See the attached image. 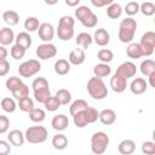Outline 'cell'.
Instances as JSON below:
<instances>
[{"label":"cell","mask_w":155,"mask_h":155,"mask_svg":"<svg viewBox=\"0 0 155 155\" xmlns=\"http://www.w3.org/2000/svg\"><path fill=\"white\" fill-rule=\"evenodd\" d=\"M137 30V22L132 17H127L120 22L119 25V40L124 44L132 42L134 33Z\"/></svg>","instance_id":"1"},{"label":"cell","mask_w":155,"mask_h":155,"mask_svg":"<svg viewBox=\"0 0 155 155\" xmlns=\"http://www.w3.org/2000/svg\"><path fill=\"white\" fill-rule=\"evenodd\" d=\"M98 115H99V111L97 109H94L92 107H87L86 109L73 115V121L76 127L82 128V127L87 126L88 124L96 122L98 120Z\"/></svg>","instance_id":"2"},{"label":"cell","mask_w":155,"mask_h":155,"mask_svg":"<svg viewBox=\"0 0 155 155\" xmlns=\"http://www.w3.org/2000/svg\"><path fill=\"white\" fill-rule=\"evenodd\" d=\"M74 24L75 19L71 16H62L58 21L57 36L62 41H69L74 36Z\"/></svg>","instance_id":"3"},{"label":"cell","mask_w":155,"mask_h":155,"mask_svg":"<svg viewBox=\"0 0 155 155\" xmlns=\"http://www.w3.org/2000/svg\"><path fill=\"white\" fill-rule=\"evenodd\" d=\"M87 92L88 94L97 101L104 99L108 96V88L104 84V81L102 80V78H97L93 76L87 81Z\"/></svg>","instance_id":"4"},{"label":"cell","mask_w":155,"mask_h":155,"mask_svg":"<svg viewBox=\"0 0 155 155\" xmlns=\"http://www.w3.org/2000/svg\"><path fill=\"white\" fill-rule=\"evenodd\" d=\"M109 145V137L105 132H94L91 137V150L93 154H104Z\"/></svg>","instance_id":"5"},{"label":"cell","mask_w":155,"mask_h":155,"mask_svg":"<svg viewBox=\"0 0 155 155\" xmlns=\"http://www.w3.org/2000/svg\"><path fill=\"white\" fill-rule=\"evenodd\" d=\"M47 136H48V132L44 126H30L27 128L24 133L25 140L31 144L44 143L47 139Z\"/></svg>","instance_id":"6"},{"label":"cell","mask_w":155,"mask_h":155,"mask_svg":"<svg viewBox=\"0 0 155 155\" xmlns=\"http://www.w3.org/2000/svg\"><path fill=\"white\" fill-rule=\"evenodd\" d=\"M41 70V64L36 59H29L19 64L18 73L22 78H31Z\"/></svg>","instance_id":"7"},{"label":"cell","mask_w":155,"mask_h":155,"mask_svg":"<svg viewBox=\"0 0 155 155\" xmlns=\"http://www.w3.org/2000/svg\"><path fill=\"white\" fill-rule=\"evenodd\" d=\"M140 48L143 51V56H151L155 48V33L154 31H147L142 35L139 41Z\"/></svg>","instance_id":"8"},{"label":"cell","mask_w":155,"mask_h":155,"mask_svg":"<svg viewBox=\"0 0 155 155\" xmlns=\"http://www.w3.org/2000/svg\"><path fill=\"white\" fill-rule=\"evenodd\" d=\"M35 53L40 59H50L57 54V47L51 42H45L36 47Z\"/></svg>","instance_id":"9"},{"label":"cell","mask_w":155,"mask_h":155,"mask_svg":"<svg viewBox=\"0 0 155 155\" xmlns=\"http://www.w3.org/2000/svg\"><path fill=\"white\" fill-rule=\"evenodd\" d=\"M137 73V67L134 63L132 62H124L122 64H120L115 71L116 75L124 78V79H130V78H133Z\"/></svg>","instance_id":"10"},{"label":"cell","mask_w":155,"mask_h":155,"mask_svg":"<svg viewBox=\"0 0 155 155\" xmlns=\"http://www.w3.org/2000/svg\"><path fill=\"white\" fill-rule=\"evenodd\" d=\"M38 35L39 38L45 41V42H50L53 40L54 38V28L51 23H41L38 28Z\"/></svg>","instance_id":"11"},{"label":"cell","mask_w":155,"mask_h":155,"mask_svg":"<svg viewBox=\"0 0 155 155\" xmlns=\"http://www.w3.org/2000/svg\"><path fill=\"white\" fill-rule=\"evenodd\" d=\"M147 88H148V82L143 78H136L130 84V90L133 94H142L147 91Z\"/></svg>","instance_id":"12"},{"label":"cell","mask_w":155,"mask_h":155,"mask_svg":"<svg viewBox=\"0 0 155 155\" xmlns=\"http://www.w3.org/2000/svg\"><path fill=\"white\" fill-rule=\"evenodd\" d=\"M110 87H111V90L114 92L121 93L127 87V80L121 78V76H119V75H116V74H114L113 78L110 79Z\"/></svg>","instance_id":"13"},{"label":"cell","mask_w":155,"mask_h":155,"mask_svg":"<svg viewBox=\"0 0 155 155\" xmlns=\"http://www.w3.org/2000/svg\"><path fill=\"white\" fill-rule=\"evenodd\" d=\"M68 125H69V120L68 116H65L64 114H58L52 117L51 126L56 131H64L68 127Z\"/></svg>","instance_id":"14"},{"label":"cell","mask_w":155,"mask_h":155,"mask_svg":"<svg viewBox=\"0 0 155 155\" xmlns=\"http://www.w3.org/2000/svg\"><path fill=\"white\" fill-rule=\"evenodd\" d=\"M7 139L10 142L11 145H15V147H22L25 142V137H24V133L19 130H12L8 132V136H7Z\"/></svg>","instance_id":"15"},{"label":"cell","mask_w":155,"mask_h":155,"mask_svg":"<svg viewBox=\"0 0 155 155\" xmlns=\"http://www.w3.org/2000/svg\"><path fill=\"white\" fill-rule=\"evenodd\" d=\"M93 41L98 45V46H107L110 41V35L107 31V29L104 28H99L94 31L93 35Z\"/></svg>","instance_id":"16"},{"label":"cell","mask_w":155,"mask_h":155,"mask_svg":"<svg viewBox=\"0 0 155 155\" xmlns=\"http://www.w3.org/2000/svg\"><path fill=\"white\" fill-rule=\"evenodd\" d=\"M98 120L105 125V126H109V125H113L116 120V114L113 109H103L102 111H99V115H98Z\"/></svg>","instance_id":"17"},{"label":"cell","mask_w":155,"mask_h":155,"mask_svg":"<svg viewBox=\"0 0 155 155\" xmlns=\"http://www.w3.org/2000/svg\"><path fill=\"white\" fill-rule=\"evenodd\" d=\"M85 51L82 48H74L70 53H69V57H68V62L73 65H80L85 62Z\"/></svg>","instance_id":"18"},{"label":"cell","mask_w":155,"mask_h":155,"mask_svg":"<svg viewBox=\"0 0 155 155\" xmlns=\"http://www.w3.org/2000/svg\"><path fill=\"white\" fill-rule=\"evenodd\" d=\"M117 150L120 154L122 155H130V154H133L134 150H136V143L134 140L132 139H124L119 143L117 145Z\"/></svg>","instance_id":"19"},{"label":"cell","mask_w":155,"mask_h":155,"mask_svg":"<svg viewBox=\"0 0 155 155\" xmlns=\"http://www.w3.org/2000/svg\"><path fill=\"white\" fill-rule=\"evenodd\" d=\"M75 42H76V45L81 46L82 50H87L91 46V44L93 42V38H92L91 34H88L86 31H82V33L78 34V36L75 39Z\"/></svg>","instance_id":"20"},{"label":"cell","mask_w":155,"mask_h":155,"mask_svg":"<svg viewBox=\"0 0 155 155\" xmlns=\"http://www.w3.org/2000/svg\"><path fill=\"white\" fill-rule=\"evenodd\" d=\"M126 53L131 59H138L143 57V51L140 48L139 42H130L126 48Z\"/></svg>","instance_id":"21"},{"label":"cell","mask_w":155,"mask_h":155,"mask_svg":"<svg viewBox=\"0 0 155 155\" xmlns=\"http://www.w3.org/2000/svg\"><path fill=\"white\" fill-rule=\"evenodd\" d=\"M15 40V33L11 28L5 27L2 29H0V44L4 46H7L10 44H12Z\"/></svg>","instance_id":"22"},{"label":"cell","mask_w":155,"mask_h":155,"mask_svg":"<svg viewBox=\"0 0 155 155\" xmlns=\"http://www.w3.org/2000/svg\"><path fill=\"white\" fill-rule=\"evenodd\" d=\"M15 41L17 45L22 46L24 50H28L31 46V36L29 35L28 31H21L18 35L15 38Z\"/></svg>","instance_id":"23"},{"label":"cell","mask_w":155,"mask_h":155,"mask_svg":"<svg viewBox=\"0 0 155 155\" xmlns=\"http://www.w3.org/2000/svg\"><path fill=\"white\" fill-rule=\"evenodd\" d=\"M54 71L56 74L58 75H67L69 71H70V63L67 61V59H57L54 62Z\"/></svg>","instance_id":"24"},{"label":"cell","mask_w":155,"mask_h":155,"mask_svg":"<svg viewBox=\"0 0 155 155\" xmlns=\"http://www.w3.org/2000/svg\"><path fill=\"white\" fill-rule=\"evenodd\" d=\"M111 73V68L108 63H98L93 68V74L97 78H105Z\"/></svg>","instance_id":"25"},{"label":"cell","mask_w":155,"mask_h":155,"mask_svg":"<svg viewBox=\"0 0 155 155\" xmlns=\"http://www.w3.org/2000/svg\"><path fill=\"white\" fill-rule=\"evenodd\" d=\"M122 7H121V5L120 4H117V2H111L110 5H108V7H107V16L109 17V18H111V19H116V18H119L121 15H122Z\"/></svg>","instance_id":"26"},{"label":"cell","mask_w":155,"mask_h":155,"mask_svg":"<svg viewBox=\"0 0 155 155\" xmlns=\"http://www.w3.org/2000/svg\"><path fill=\"white\" fill-rule=\"evenodd\" d=\"M2 19L10 27L11 25H16L19 22V15L16 11H13V10H7V11H5L2 13Z\"/></svg>","instance_id":"27"},{"label":"cell","mask_w":155,"mask_h":155,"mask_svg":"<svg viewBox=\"0 0 155 155\" xmlns=\"http://www.w3.org/2000/svg\"><path fill=\"white\" fill-rule=\"evenodd\" d=\"M68 145V138L62 134V133H58L56 136H53L52 138V147L56 149V150H63L65 149Z\"/></svg>","instance_id":"28"},{"label":"cell","mask_w":155,"mask_h":155,"mask_svg":"<svg viewBox=\"0 0 155 155\" xmlns=\"http://www.w3.org/2000/svg\"><path fill=\"white\" fill-rule=\"evenodd\" d=\"M34 91V99L38 103H45V101L51 96L50 88L48 87H42V88H38V90H33Z\"/></svg>","instance_id":"29"},{"label":"cell","mask_w":155,"mask_h":155,"mask_svg":"<svg viewBox=\"0 0 155 155\" xmlns=\"http://www.w3.org/2000/svg\"><path fill=\"white\" fill-rule=\"evenodd\" d=\"M140 73L145 76H149L150 74L155 73V62L153 59H145L140 63Z\"/></svg>","instance_id":"30"},{"label":"cell","mask_w":155,"mask_h":155,"mask_svg":"<svg viewBox=\"0 0 155 155\" xmlns=\"http://www.w3.org/2000/svg\"><path fill=\"white\" fill-rule=\"evenodd\" d=\"M87 107H90V105H88V103H87L86 101H84V99H76V101H74V102L71 103V105H70V108H69V113H70V115L73 116V115H75L76 113H79V111L86 109Z\"/></svg>","instance_id":"31"},{"label":"cell","mask_w":155,"mask_h":155,"mask_svg":"<svg viewBox=\"0 0 155 155\" xmlns=\"http://www.w3.org/2000/svg\"><path fill=\"white\" fill-rule=\"evenodd\" d=\"M29 119L33 121V122H42L44 120H45V117H46V113L42 110V109H40V108H33L29 113Z\"/></svg>","instance_id":"32"},{"label":"cell","mask_w":155,"mask_h":155,"mask_svg":"<svg viewBox=\"0 0 155 155\" xmlns=\"http://www.w3.org/2000/svg\"><path fill=\"white\" fill-rule=\"evenodd\" d=\"M0 105H1V109L5 113H13L16 110V108H17V104H16L15 99L13 98H10V97L2 98Z\"/></svg>","instance_id":"33"},{"label":"cell","mask_w":155,"mask_h":155,"mask_svg":"<svg viewBox=\"0 0 155 155\" xmlns=\"http://www.w3.org/2000/svg\"><path fill=\"white\" fill-rule=\"evenodd\" d=\"M18 108L22 110V111H24V113H29L33 108H34V102H33V99L29 97V96H27V97H23V98H21V99H18Z\"/></svg>","instance_id":"34"},{"label":"cell","mask_w":155,"mask_h":155,"mask_svg":"<svg viewBox=\"0 0 155 155\" xmlns=\"http://www.w3.org/2000/svg\"><path fill=\"white\" fill-rule=\"evenodd\" d=\"M56 97H57V99L59 101L61 105H67V104L70 103V101H71V93H70L68 90H65V88L58 90V91L56 92Z\"/></svg>","instance_id":"35"},{"label":"cell","mask_w":155,"mask_h":155,"mask_svg":"<svg viewBox=\"0 0 155 155\" xmlns=\"http://www.w3.org/2000/svg\"><path fill=\"white\" fill-rule=\"evenodd\" d=\"M97 57L98 59L102 62V63H110L114 58V53L111 50H108V48H102L98 51L97 53Z\"/></svg>","instance_id":"36"},{"label":"cell","mask_w":155,"mask_h":155,"mask_svg":"<svg viewBox=\"0 0 155 155\" xmlns=\"http://www.w3.org/2000/svg\"><path fill=\"white\" fill-rule=\"evenodd\" d=\"M139 11L144 16L150 17V16H153L155 13V5L151 1H145V2H143V4L139 5Z\"/></svg>","instance_id":"37"},{"label":"cell","mask_w":155,"mask_h":155,"mask_svg":"<svg viewBox=\"0 0 155 155\" xmlns=\"http://www.w3.org/2000/svg\"><path fill=\"white\" fill-rule=\"evenodd\" d=\"M44 105H45L46 110H48V111H56V110L61 107V103H59V101L57 99L56 96H50V97L45 101Z\"/></svg>","instance_id":"38"},{"label":"cell","mask_w":155,"mask_h":155,"mask_svg":"<svg viewBox=\"0 0 155 155\" xmlns=\"http://www.w3.org/2000/svg\"><path fill=\"white\" fill-rule=\"evenodd\" d=\"M11 93H12V96H13L16 99H21V98H23V97L29 96V87L23 82V84L19 85L16 90H13Z\"/></svg>","instance_id":"39"},{"label":"cell","mask_w":155,"mask_h":155,"mask_svg":"<svg viewBox=\"0 0 155 155\" xmlns=\"http://www.w3.org/2000/svg\"><path fill=\"white\" fill-rule=\"evenodd\" d=\"M80 23L85 28H94L97 25V23H98V18H97V16L93 12H91L88 16H86L84 19H81Z\"/></svg>","instance_id":"40"},{"label":"cell","mask_w":155,"mask_h":155,"mask_svg":"<svg viewBox=\"0 0 155 155\" xmlns=\"http://www.w3.org/2000/svg\"><path fill=\"white\" fill-rule=\"evenodd\" d=\"M39 25H40V22L36 17H28L24 21V29L27 31H35L38 30Z\"/></svg>","instance_id":"41"},{"label":"cell","mask_w":155,"mask_h":155,"mask_svg":"<svg viewBox=\"0 0 155 155\" xmlns=\"http://www.w3.org/2000/svg\"><path fill=\"white\" fill-rule=\"evenodd\" d=\"M23 84V81H22V79L21 78H18V76H10L7 80H6V82H5V86H6V88L8 90V91H13V90H16L19 85H22Z\"/></svg>","instance_id":"42"},{"label":"cell","mask_w":155,"mask_h":155,"mask_svg":"<svg viewBox=\"0 0 155 155\" xmlns=\"http://www.w3.org/2000/svg\"><path fill=\"white\" fill-rule=\"evenodd\" d=\"M25 51H27V50H24L22 46L15 44V45L11 47L10 53H11V57H12L13 59H22V58L24 57V54H25Z\"/></svg>","instance_id":"43"},{"label":"cell","mask_w":155,"mask_h":155,"mask_svg":"<svg viewBox=\"0 0 155 155\" xmlns=\"http://www.w3.org/2000/svg\"><path fill=\"white\" fill-rule=\"evenodd\" d=\"M124 11H125L126 15H128L130 17H131V16H134V15H137V13L139 12V4H138L137 1H130V2L126 4Z\"/></svg>","instance_id":"44"},{"label":"cell","mask_w":155,"mask_h":155,"mask_svg":"<svg viewBox=\"0 0 155 155\" xmlns=\"http://www.w3.org/2000/svg\"><path fill=\"white\" fill-rule=\"evenodd\" d=\"M92 12V10L87 6H78V8L75 10V17L76 19L80 22L81 19H84L86 16H88Z\"/></svg>","instance_id":"45"},{"label":"cell","mask_w":155,"mask_h":155,"mask_svg":"<svg viewBox=\"0 0 155 155\" xmlns=\"http://www.w3.org/2000/svg\"><path fill=\"white\" fill-rule=\"evenodd\" d=\"M142 153L147 155H154L155 154V143L151 140H145L142 144Z\"/></svg>","instance_id":"46"},{"label":"cell","mask_w":155,"mask_h":155,"mask_svg":"<svg viewBox=\"0 0 155 155\" xmlns=\"http://www.w3.org/2000/svg\"><path fill=\"white\" fill-rule=\"evenodd\" d=\"M31 87H33V90H38V88H42V87H48V81L45 78H36L31 82Z\"/></svg>","instance_id":"47"},{"label":"cell","mask_w":155,"mask_h":155,"mask_svg":"<svg viewBox=\"0 0 155 155\" xmlns=\"http://www.w3.org/2000/svg\"><path fill=\"white\" fill-rule=\"evenodd\" d=\"M10 128V120L5 115H0V134H4Z\"/></svg>","instance_id":"48"},{"label":"cell","mask_w":155,"mask_h":155,"mask_svg":"<svg viewBox=\"0 0 155 155\" xmlns=\"http://www.w3.org/2000/svg\"><path fill=\"white\" fill-rule=\"evenodd\" d=\"M10 71V63L6 59H0V76L7 75Z\"/></svg>","instance_id":"49"},{"label":"cell","mask_w":155,"mask_h":155,"mask_svg":"<svg viewBox=\"0 0 155 155\" xmlns=\"http://www.w3.org/2000/svg\"><path fill=\"white\" fill-rule=\"evenodd\" d=\"M11 151V147H10V142L6 140H0V155H6Z\"/></svg>","instance_id":"50"},{"label":"cell","mask_w":155,"mask_h":155,"mask_svg":"<svg viewBox=\"0 0 155 155\" xmlns=\"http://www.w3.org/2000/svg\"><path fill=\"white\" fill-rule=\"evenodd\" d=\"M111 2H114V0H91V4L94 7H104L110 5Z\"/></svg>","instance_id":"51"},{"label":"cell","mask_w":155,"mask_h":155,"mask_svg":"<svg viewBox=\"0 0 155 155\" xmlns=\"http://www.w3.org/2000/svg\"><path fill=\"white\" fill-rule=\"evenodd\" d=\"M7 54H8V52H7L6 47L4 45H0V59H6Z\"/></svg>","instance_id":"52"},{"label":"cell","mask_w":155,"mask_h":155,"mask_svg":"<svg viewBox=\"0 0 155 155\" xmlns=\"http://www.w3.org/2000/svg\"><path fill=\"white\" fill-rule=\"evenodd\" d=\"M80 4V0H65V5L69 7H75Z\"/></svg>","instance_id":"53"},{"label":"cell","mask_w":155,"mask_h":155,"mask_svg":"<svg viewBox=\"0 0 155 155\" xmlns=\"http://www.w3.org/2000/svg\"><path fill=\"white\" fill-rule=\"evenodd\" d=\"M148 78H149V84H150V86H151V87H155V73L150 74Z\"/></svg>","instance_id":"54"},{"label":"cell","mask_w":155,"mask_h":155,"mask_svg":"<svg viewBox=\"0 0 155 155\" xmlns=\"http://www.w3.org/2000/svg\"><path fill=\"white\" fill-rule=\"evenodd\" d=\"M45 1V4H47V5H56L59 0H44Z\"/></svg>","instance_id":"55"}]
</instances>
